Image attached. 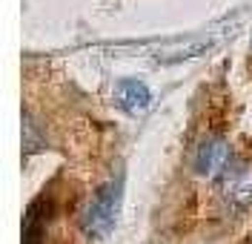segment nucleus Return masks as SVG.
I'll use <instances>...</instances> for the list:
<instances>
[{
    "label": "nucleus",
    "mask_w": 252,
    "mask_h": 244,
    "mask_svg": "<svg viewBox=\"0 0 252 244\" xmlns=\"http://www.w3.org/2000/svg\"><path fill=\"white\" fill-rule=\"evenodd\" d=\"M118 101L129 112H141V109L149 106V89L141 81H124L121 92H118Z\"/></svg>",
    "instance_id": "obj_4"
},
{
    "label": "nucleus",
    "mask_w": 252,
    "mask_h": 244,
    "mask_svg": "<svg viewBox=\"0 0 252 244\" xmlns=\"http://www.w3.org/2000/svg\"><path fill=\"white\" fill-rule=\"evenodd\" d=\"M20 135H23V152L26 155H34L43 146V132L37 130V124H34V118H32L29 109L23 112V130H20Z\"/></svg>",
    "instance_id": "obj_5"
},
{
    "label": "nucleus",
    "mask_w": 252,
    "mask_h": 244,
    "mask_svg": "<svg viewBox=\"0 0 252 244\" xmlns=\"http://www.w3.org/2000/svg\"><path fill=\"white\" fill-rule=\"evenodd\" d=\"M220 195L226 207L250 210L252 207V164L235 161L220 173Z\"/></svg>",
    "instance_id": "obj_2"
},
{
    "label": "nucleus",
    "mask_w": 252,
    "mask_h": 244,
    "mask_svg": "<svg viewBox=\"0 0 252 244\" xmlns=\"http://www.w3.org/2000/svg\"><path fill=\"white\" fill-rule=\"evenodd\" d=\"M229 144L220 141V138H206L201 141L195 158H192V170L198 175H220L226 167H229Z\"/></svg>",
    "instance_id": "obj_3"
},
{
    "label": "nucleus",
    "mask_w": 252,
    "mask_h": 244,
    "mask_svg": "<svg viewBox=\"0 0 252 244\" xmlns=\"http://www.w3.org/2000/svg\"><path fill=\"white\" fill-rule=\"evenodd\" d=\"M121 193H124V178H115L109 184H103L94 198L89 201V207L83 212V233L92 236V239H100L106 236L118 218V210H121Z\"/></svg>",
    "instance_id": "obj_1"
}]
</instances>
